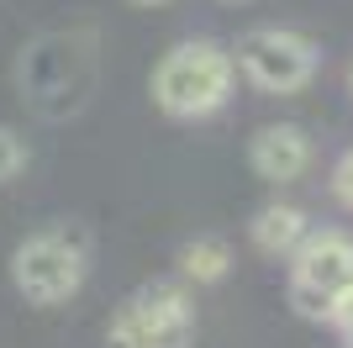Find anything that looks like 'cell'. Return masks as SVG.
<instances>
[{
    "mask_svg": "<svg viewBox=\"0 0 353 348\" xmlns=\"http://www.w3.org/2000/svg\"><path fill=\"white\" fill-rule=\"evenodd\" d=\"M237 79L259 95H301L322 69V48L295 27H253L237 37Z\"/></svg>",
    "mask_w": 353,
    "mask_h": 348,
    "instance_id": "277c9868",
    "label": "cell"
},
{
    "mask_svg": "<svg viewBox=\"0 0 353 348\" xmlns=\"http://www.w3.org/2000/svg\"><path fill=\"white\" fill-rule=\"evenodd\" d=\"M348 90H353V69H348Z\"/></svg>",
    "mask_w": 353,
    "mask_h": 348,
    "instance_id": "5bb4252c",
    "label": "cell"
},
{
    "mask_svg": "<svg viewBox=\"0 0 353 348\" xmlns=\"http://www.w3.org/2000/svg\"><path fill=\"white\" fill-rule=\"evenodd\" d=\"M316 164V137L301 122H264L248 137V169L264 185H295Z\"/></svg>",
    "mask_w": 353,
    "mask_h": 348,
    "instance_id": "8992f818",
    "label": "cell"
},
{
    "mask_svg": "<svg viewBox=\"0 0 353 348\" xmlns=\"http://www.w3.org/2000/svg\"><path fill=\"white\" fill-rule=\"evenodd\" d=\"M306 238H311V217L301 211V206H290V201L259 206V211H253V222H248V243L259 248L264 259H290Z\"/></svg>",
    "mask_w": 353,
    "mask_h": 348,
    "instance_id": "52a82bcc",
    "label": "cell"
},
{
    "mask_svg": "<svg viewBox=\"0 0 353 348\" xmlns=\"http://www.w3.org/2000/svg\"><path fill=\"white\" fill-rule=\"evenodd\" d=\"M32 164V143L21 137L16 127H6L0 122V185H11V180H21Z\"/></svg>",
    "mask_w": 353,
    "mask_h": 348,
    "instance_id": "9c48e42d",
    "label": "cell"
},
{
    "mask_svg": "<svg viewBox=\"0 0 353 348\" xmlns=\"http://www.w3.org/2000/svg\"><path fill=\"white\" fill-rule=\"evenodd\" d=\"M227 275H232V243L227 238H190L179 248V280L190 290L221 285Z\"/></svg>",
    "mask_w": 353,
    "mask_h": 348,
    "instance_id": "ba28073f",
    "label": "cell"
},
{
    "mask_svg": "<svg viewBox=\"0 0 353 348\" xmlns=\"http://www.w3.org/2000/svg\"><path fill=\"white\" fill-rule=\"evenodd\" d=\"M148 95L169 122H211L237 95V58L216 37H179L159 53Z\"/></svg>",
    "mask_w": 353,
    "mask_h": 348,
    "instance_id": "6da1fadb",
    "label": "cell"
},
{
    "mask_svg": "<svg viewBox=\"0 0 353 348\" xmlns=\"http://www.w3.org/2000/svg\"><path fill=\"white\" fill-rule=\"evenodd\" d=\"M111 348H190L195 343V290L185 280H148L105 322Z\"/></svg>",
    "mask_w": 353,
    "mask_h": 348,
    "instance_id": "7a4b0ae2",
    "label": "cell"
},
{
    "mask_svg": "<svg viewBox=\"0 0 353 348\" xmlns=\"http://www.w3.org/2000/svg\"><path fill=\"white\" fill-rule=\"evenodd\" d=\"M127 6H137V11H159V6H169V0H127Z\"/></svg>",
    "mask_w": 353,
    "mask_h": 348,
    "instance_id": "7c38bea8",
    "label": "cell"
},
{
    "mask_svg": "<svg viewBox=\"0 0 353 348\" xmlns=\"http://www.w3.org/2000/svg\"><path fill=\"white\" fill-rule=\"evenodd\" d=\"M221 6H248V0H221Z\"/></svg>",
    "mask_w": 353,
    "mask_h": 348,
    "instance_id": "4fadbf2b",
    "label": "cell"
},
{
    "mask_svg": "<svg viewBox=\"0 0 353 348\" xmlns=\"http://www.w3.org/2000/svg\"><path fill=\"white\" fill-rule=\"evenodd\" d=\"M348 290H353V238L338 227H311V238L290 253V306L311 322H327Z\"/></svg>",
    "mask_w": 353,
    "mask_h": 348,
    "instance_id": "5b68a950",
    "label": "cell"
},
{
    "mask_svg": "<svg viewBox=\"0 0 353 348\" xmlns=\"http://www.w3.org/2000/svg\"><path fill=\"white\" fill-rule=\"evenodd\" d=\"M327 322H332V327H338V333L348 338V348H353V290L343 296L338 306H332V317H327Z\"/></svg>",
    "mask_w": 353,
    "mask_h": 348,
    "instance_id": "8fae6325",
    "label": "cell"
},
{
    "mask_svg": "<svg viewBox=\"0 0 353 348\" xmlns=\"http://www.w3.org/2000/svg\"><path fill=\"white\" fill-rule=\"evenodd\" d=\"M327 190H332V201H338V206H348V211H353V148H343L338 159H332Z\"/></svg>",
    "mask_w": 353,
    "mask_h": 348,
    "instance_id": "30bf717a",
    "label": "cell"
},
{
    "mask_svg": "<svg viewBox=\"0 0 353 348\" xmlns=\"http://www.w3.org/2000/svg\"><path fill=\"white\" fill-rule=\"evenodd\" d=\"M90 275V248L69 227L27 232L11 253V285L27 296V306H69Z\"/></svg>",
    "mask_w": 353,
    "mask_h": 348,
    "instance_id": "3957f363",
    "label": "cell"
}]
</instances>
